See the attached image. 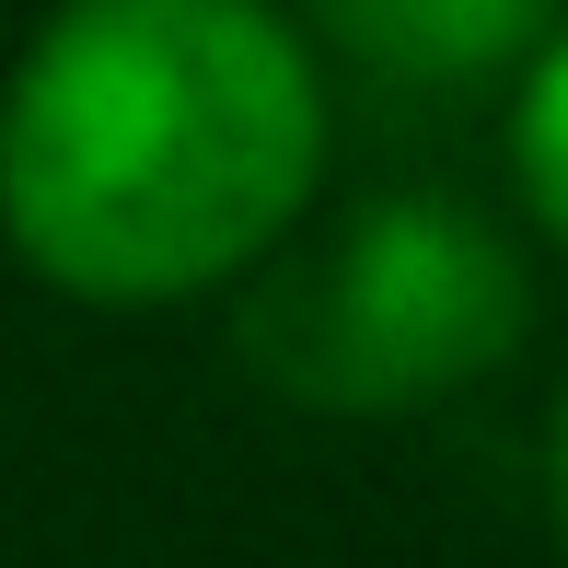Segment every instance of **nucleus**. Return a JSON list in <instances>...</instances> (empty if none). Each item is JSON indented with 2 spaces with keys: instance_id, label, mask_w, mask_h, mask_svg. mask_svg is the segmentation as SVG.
Instances as JSON below:
<instances>
[{
  "instance_id": "39448f33",
  "label": "nucleus",
  "mask_w": 568,
  "mask_h": 568,
  "mask_svg": "<svg viewBox=\"0 0 568 568\" xmlns=\"http://www.w3.org/2000/svg\"><path fill=\"white\" fill-rule=\"evenodd\" d=\"M557 546H568V418H557Z\"/></svg>"
},
{
  "instance_id": "7ed1b4c3",
  "label": "nucleus",
  "mask_w": 568,
  "mask_h": 568,
  "mask_svg": "<svg viewBox=\"0 0 568 568\" xmlns=\"http://www.w3.org/2000/svg\"><path fill=\"white\" fill-rule=\"evenodd\" d=\"M314 59H348L395 93H476L523 82V59L557 36V0H302Z\"/></svg>"
},
{
  "instance_id": "f03ea898",
  "label": "nucleus",
  "mask_w": 568,
  "mask_h": 568,
  "mask_svg": "<svg viewBox=\"0 0 568 568\" xmlns=\"http://www.w3.org/2000/svg\"><path fill=\"white\" fill-rule=\"evenodd\" d=\"M534 325V278L499 221L464 197H359L314 255L244 302V348L278 395L325 406V418H395L453 383L499 372Z\"/></svg>"
},
{
  "instance_id": "20e7f679",
  "label": "nucleus",
  "mask_w": 568,
  "mask_h": 568,
  "mask_svg": "<svg viewBox=\"0 0 568 568\" xmlns=\"http://www.w3.org/2000/svg\"><path fill=\"white\" fill-rule=\"evenodd\" d=\"M510 174H523V210L568 244V12L510 82Z\"/></svg>"
},
{
  "instance_id": "f257e3e1",
  "label": "nucleus",
  "mask_w": 568,
  "mask_h": 568,
  "mask_svg": "<svg viewBox=\"0 0 568 568\" xmlns=\"http://www.w3.org/2000/svg\"><path fill=\"white\" fill-rule=\"evenodd\" d=\"M325 186V59L278 0H59L0 82V232L151 314L267 267Z\"/></svg>"
}]
</instances>
